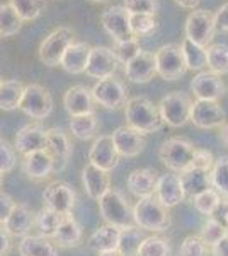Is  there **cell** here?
I'll return each instance as SVG.
<instances>
[{"label": "cell", "instance_id": "1", "mask_svg": "<svg viewBox=\"0 0 228 256\" xmlns=\"http://www.w3.org/2000/svg\"><path fill=\"white\" fill-rule=\"evenodd\" d=\"M124 118L130 128H133L138 134L147 135L159 132L164 122L160 118L159 108L143 96H136L126 101L124 104Z\"/></svg>", "mask_w": 228, "mask_h": 256}, {"label": "cell", "instance_id": "2", "mask_svg": "<svg viewBox=\"0 0 228 256\" xmlns=\"http://www.w3.org/2000/svg\"><path fill=\"white\" fill-rule=\"evenodd\" d=\"M131 216L138 229L150 230V232H164L172 224L169 208H165L153 195L138 198Z\"/></svg>", "mask_w": 228, "mask_h": 256}, {"label": "cell", "instance_id": "3", "mask_svg": "<svg viewBox=\"0 0 228 256\" xmlns=\"http://www.w3.org/2000/svg\"><path fill=\"white\" fill-rule=\"evenodd\" d=\"M196 146L191 140L182 137L167 138L159 148V159L165 164L172 172L181 174L186 169L191 168L196 154Z\"/></svg>", "mask_w": 228, "mask_h": 256}, {"label": "cell", "instance_id": "4", "mask_svg": "<svg viewBox=\"0 0 228 256\" xmlns=\"http://www.w3.org/2000/svg\"><path fill=\"white\" fill-rule=\"evenodd\" d=\"M101 216L106 220V224L114 226L118 229H124V227L133 226V216H131V208L124 196L118 190L109 188L107 192L97 200Z\"/></svg>", "mask_w": 228, "mask_h": 256}, {"label": "cell", "instance_id": "5", "mask_svg": "<svg viewBox=\"0 0 228 256\" xmlns=\"http://www.w3.org/2000/svg\"><path fill=\"white\" fill-rule=\"evenodd\" d=\"M215 14L206 9H194L186 19V38L201 48H208L215 38Z\"/></svg>", "mask_w": 228, "mask_h": 256}, {"label": "cell", "instance_id": "6", "mask_svg": "<svg viewBox=\"0 0 228 256\" xmlns=\"http://www.w3.org/2000/svg\"><path fill=\"white\" fill-rule=\"evenodd\" d=\"M155 58L157 74L165 80H177L186 74V62L182 56V50L179 44L169 43L164 44L153 53Z\"/></svg>", "mask_w": 228, "mask_h": 256}, {"label": "cell", "instance_id": "7", "mask_svg": "<svg viewBox=\"0 0 228 256\" xmlns=\"http://www.w3.org/2000/svg\"><path fill=\"white\" fill-rule=\"evenodd\" d=\"M19 110L32 120H44L53 111V98L39 84H29L22 90Z\"/></svg>", "mask_w": 228, "mask_h": 256}, {"label": "cell", "instance_id": "8", "mask_svg": "<svg viewBox=\"0 0 228 256\" xmlns=\"http://www.w3.org/2000/svg\"><path fill=\"white\" fill-rule=\"evenodd\" d=\"M191 99L188 94L176 90L167 96L162 98L160 104L157 106L160 113V118L164 123H167L169 126L179 128L184 126L189 122V113H191Z\"/></svg>", "mask_w": 228, "mask_h": 256}, {"label": "cell", "instance_id": "9", "mask_svg": "<svg viewBox=\"0 0 228 256\" xmlns=\"http://www.w3.org/2000/svg\"><path fill=\"white\" fill-rule=\"evenodd\" d=\"M73 43V32L68 28H58L41 41L39 44V60L46 67H56L67 48Z\"/></svg>", "mask_w": 228, "mask_h": 256}, {"label": "cell", "instance_id": "10", "mask_svg": "<svg viewBox=\"0 0 228 256\" xmlns=\"http://www.w3.org/2000/svg\"><path fill=\"white\" fill-rule=\"evenodd\" d=\"M92 99L95 102H99L101 106H104L107 110H119L126 104L128 98V89L119 79L114 77H107V79H99L94 84L92 90Z\"/></svg>", "mask_w": 228, "mask_h": 256}, {"label": "cell", "instance_id": "11", "mask_svg": "<svg viewBox=\"0 0 228 256\" xmlns=\"http://www.w3.org/2000/svg\"><path fill=\"white\" fill-rule=\"evenodd\" d=\"M43 202L44 208L53 210V212L60 214V216L72 214L73 207H75V192L68 183L55 181V183H49L44 188Z\"/></svg>", "mask_w": 228, "mask_h": 256}, {"label": "cell", "instance_id": "12", "mask_svg": "<svg viewBox=\"0 0 228 256\" xmlns=\"http://www.w3.org/2000/svg\"><path fill=\"white\" fill-rule=\"evenodd\" d=\"M189 120L194 126L198 128H218L225 123V111L218 104V101H205V99H196L191 102Z\"/></svg>", "mask_w": 228, "mask_h": 256}, {"label": "cell", "instance_id": "13", "mask_svg": "<svg viewBox=\"0 0 228 256\" xmlns=\"http://www.w3.org/2000/svg\"><path fill=\"white\" fill-rule=\"evenodd\" d=\"M118 60L111 48L106 46H94L90 48L89 60L85 65V74L94 79H107L113 77L118 70Z\"/></svg>", "mask_w": 228, "mask_h": 256}, {"label": "cell", "instance_id": "14", "mask_svg": "<svg viewBox=\"0 0 228 256\" xmlns=\"http://www.w3.org/2000/svg\"><path fill=\"white\" fill-rule=\"evenodd\" d=\"M102 28L114 41H124L133 38L130 31V12L123 6H113L101 16Z\"/></svg>", "mask_w": 228, "mask_h": 256}, {"label": "cell", "instance_id": "15", "mask_svg": "<svg viewBox=\"0 0 228 256\" xmlns=\"http://www.w3.org/2000/svg\"><path fill=\"white\" fill-rule=\"evenodd\" d=\"M90 164L106 172H111L119 164V154L116 150L111 135H101L94 140L92 147L89 150Z\"/></svg>", "mask_w": 228, "mask_h": 256}, {"label": "cell", "instance_id": "16", "mask_svg": "<svg viewBox=\"0 0 228 256\" xmlns=\"http://www.w3.org/2000/svg\"><path fill=\"white\" fill-rule=\"evenodd\" d=\"M153 196H155L165 208H172V207H176V205H179L186 198L179 174H176V172H167V174L159 176Z\"/></svg>", "mask_w": 228, "mask_h": 256}, {"label": "cell", "instance_id": "17", "mask_svg": "<svg viewBox=\"0 0 228 256\" xmlns=\"http://www.w3.org/2000/svg\"><path fill=\"white\" fill-rule=\"evenodd\" d=\"M113 138V144L118 150L119 158H136L138 154H142L145 146H147V140H145V135L138 134L136 130L130 126H119L116 128L111 135Z\"/></svg>", "mask_w": 228, "mask_h": 256}, {"label": "cell", "instance_id": "18", "mask_svg": "<svg viewBox=\"0 0 228 256\" xmlns=\"http://www.w3.org/2000/svg\"><path fill=\"white\" fill-rule=\"evenodd\" d=\"M124 76L133 84H147L157 76L155 58L150 52H140L130 64L124 65Z\"/></svg>", "mask_w": 228, "mask_h": 256}, {"label": "cell", "instance_id": "19", "mask_svg": "<svg viewBox=\"0 0 228 256\" xmlns=\"http://www.w3.org/2000/svg\"><path fill=\"white\" fill-rule=\"evenodd\" d=\"M191 90L198 99L218 101L225 94V84L220 79V76H215L211 72H200L191 80Z\"/></svg>", "mask_w": 228, "mask_h": 256}, {"label": "cell", "instance_id": "20", "mask_svg": "<svg viewBox=\"0 0 228 256\" xmlns=\"http://www.w3.org/2000/svg\"><path fill=\"white\" fill-rule=\"evenodd\" d=\"M63 106L70 116H82V114L94 113V99L90 90L85 86H72L63 96Z\"/></svg>", "mask_w": 228, "mask_h": 256}, {"label": "cell", "instance_id": "21", "mask_svg": "<svg viewBox=\"0 0 228 256\" xmlns=\"http://www.w3.org/2000/svg\"><path fill=\"white\" fill-rule=\"evenodd\" d=\"M44 150L55 160V171H56L58 160L63 164L67 162L73 150V146L70 142L68 135L61 128H49V130L44 132Z\"/></svg>", "mask_w": 228, "mask_h": 256}, {"label": "cell", "instance_id": "22", "mask_svg": "<svg viewBox=\"0 0 228 256\" xmlns=\"http://www.w3.org/2000/svg\"><path fill=\"white\" fill-rule=\"evenodd\" d=\"M22 171L31 180H44L55 171V160L44 148H41L24 156Z\"/></svg>", "mask_w": 228, "mask_h": 256}, {"label": "cell", "instance_id": "23", "mask_svg": "<svg viewBox=\"0 0 228 256\" xmlns=\"http://www.w3.org/2000/svg\"><path fill=\"white\" fill-rule=\"evenodd\" d=\"M44 132L46 130L39 123H31V125L22 126L15 135L14 148L24 156L41 150V148H44Z\"/></svg>", "mask_w": 228, "mask_h": 256}, {"label": "cell", "instance_id": "24", "mask_svg": "<svg viewBox=\"0 0 228 256\" xmlns=\"http://www.w3.org/2000/svg\"><path fill=\"white\" fill-rule=\"evenodd\" d=\"M82 183H84L85 193L89 195V198L99 200L111 188V178L109 172L102 171V169L89 162L82 171Z\"/></svg>", "mask_w": 228, "mask_h": 256}, {"label": "cell", "instance_id": "25", "mask_svg": "<svg viewBox=\"0 0 228 256\" xmlns=\"http://www.w3.org/2000/svg\"><path fill=\"white\" fill-rule=\"evenodd\" d=\"M157 180H159V172L155 169L143 168V169H135L128 176V190L136 196V198H145L152 196L155 193Z\"/></svg>", "mask_w": 228, "mask_h": 256}, {"label": "cell", "instance_id": "26", "mask_svg": "<svg viewBox=\"0 0 228 256\" xmlns=\"http://www.w3.org/2000/svg\"><path fill=\"white\" fill-rule=\"evenodd\" d=\"M36 222L34 214L31 208L22 204H15L12 212L9 214L7 220L3 222V229L10 234V236H26L29 230L32 229Z\"/></svg>", "mask_w": 228, "mask_h": 256}, {"label": "cell", "instance_id": "27", "mask_svg": "<svg viewBox=\"0 0 228 256\" xmlns=\"http://www.w3.org/2000/svg\"><path fill=\"white\" fill-rule=\"evenodd\" d=\"M82 227L80 224L72 217V214H65L61 217V222L58 226L55 236H53V241H55L56 246L60 248H77L80 246L82 242Z\"/></svg>", "mask_w": 228, "mask_h": 256}, {"label": "cell", "instance_id": "28", "mask_svg": "<svg viewBox=\"0 0 228 256\" xmlns=\"http://www.w3.org/2000/svg\"><path fill=\"white\" fill-rule=\"evenodd\" d=\"M89 53H90L89 44L82 43V41H77V43L73 41L67 48V52L63 53V56H61L60 65L63 67L65 72H68V74H82V72H85Z\"/></svg>", "mask_w": 228, "mask_h": 256}, {"label": "cell", "instance_id": "29", "mask_svg": "<svg viewBox=\"0 0 228 256\" xmlns=\"http://www.w3.org/2000/svg\"><path fill=\"white\" fill-rule=\"evenodd\" d=\"M179 178L182 190H184V195L189 198H194L196 195H200L201 192L210 188V172L203 171V169L189 168L184 172H181Z\"/></svg>", "mask_w": 228, "mask_h": 256}, {"label": "cell", "instance_id": "30", "mask_svg": "<svg viewBox=\"0 0 228 256\" xmlns=\"http://www.w3.org/2000/svg\"><path fill=\"white\" fill-rule=\"evenodd\" d=\"M119 232H121V229L106 224V226L99 227L97 230H94L92 236L89 238V244L92 250L97 251V253L118 250Z\"/></svg>", "mask_w": 228, "mask_h": 256}, {"label": "cell", "instance_id": "31", "mask_svg": "<svg viewBox=\"0 0 228 256\" xmlns=\"http://www.w3.org/2000/svg\"><path fill=\"white\" fill-rule=\"evenodd\" d=\"M20 256H58L56 246L41 236H24L19 242Z\"/></svg>", "mask_w": 228, "mask_h": 256}, {"label": "cell", "instance_id": "32", "mask_svg": "<svg viewBox=\"0 0 228 256\" xmlns=\"http://www.w3.org/2000/svg\"><path fill=\"white\" fill-rule=\"evenodd\" d=\"M206 67L215 76L228 74V44L215 43L206 48Z\"/></svg>", "mask_w": 228, "mask_h": 256}, {"label": "cell", "instance_id": "33", "mask_svg": "<svg viewBox=\"0 0 228 256\" xmlns=\"http://www.w3.org/2000/svg\"><path fill=\"white\" fill-rule=\"evenodd\" d=\"M24 86L19 80H0V110L14 111L19 108Z\"/></svg>", "mask_w": 228, "mask_h": 256}, {"label": "cell", "instance_id": "34", "mask_svg": "<svg viewBox=\"0 0 228 256\" xmlns=\"http://www.w3.org/2000/svg\"><path fill=\"white\" fill-rule=\"evenodd\" d=\"M210 184L220 196L228 200V156H220L210 171Z\"/></svg>", "mask_w": 228, "mask_h": 256}, {"label": "cell", "instance_id": "35", "mask_svg": "<svg viewBox=\"0 0 228 256\" xmlns=\"http://www.w3.org/2000/svg\"><path fill=\"white\" fill-rule=\"evenodd\" d=\"M99 130V122L94 113L82 114V116H72L70 120V132L78 140H89L95 137Z\"/></svg>", "mask_w": 228, "mask_h": 256}, {"label": "cell", "instance_id": "36", "mask_svg": "<svg viewBox=\"0 0 228 256\" xmlns=\"http://www.w3.org/2000/svg\"><path fill=\"white\" fill-rule=\"evenodd\" d=\"M143 234L142 230L136 226L124 227L119 232V241H118V251L123 256H136L138 253V248L143 241Z\"/></svg>", "mask_w": 228, "mask_h": 256}, {"label": "cell", "instance_id": "37", "mask_svg": "<svg viewBox=\"0 0 228 256\" xmlns=\"http://www.w3.org/2000/svg\"><path fill=\"white\" fill-rule=\"evenodd\" d=\"M181 50L188 70H203L206 67V48L198 46L193 41L184 38L181 44Z\"/></svg>", "mask_w": 228, "mask_h": 256}, {"label": "cell", "instance_id": "38", "mask_svg": "<svg viewBox=\"0 0 228 256\" xmlns=\"http://www.w3.org/2000/svg\"><path fill=\"white\" fill-rule=\"evenodd\" d=\"M22 28V19L17 16L9 4H0V36L10 38L17 34Z\"/></svg>", "mask_w": 228, "mask_h": 256}, {"label": "cell", "instance_id": "39", "mask_svg": "<svg viewBox=\"0 0 228 256\" xmlns=\"http://www.w3.org/2000/svg\"><path fill=\"white\" fill-rule=\"evenodd\" d=\"M9 6L17 12L22 20H34L43 14L46 2L44 0H10Z\"/></svg>", "mask_w": 228, "mask_h": 256}, {"label": "cell", "instance_id": "40", "mask_svg": "<svg viewBox=\"0 0 228 256\" xmlns=\"http://www.w3.org/2000/svg\"><path fill=\"white\" fill-rule=\"evenodd\" d=\"M136 256H171V244L167 239L160 236L145 238Z\"/></svg>", "mask_w": 228, "mask_h": 256}, {"label": "cell", "instance_id": "41", "mask_svg": "<svg viewBox=\"0 0 228 256\" xmlns=\"http://www.w3.org/2000/svg\"><path fill=\"white\" fill-rule=\"evenodd\" d=\"M140 52H142V46H140L138 38H135V36L124 41H114L113 53H114L116 60H118V64H121V65L130 64Z\"/></svg>", "mask_w": 228, "mask_h": 256}, {"label": "cell", "instance_id": "42", "mask_svg": "<svg viewBox=\"0 0 228 256\" xmlns=\"http://www.w3.org/2000/svg\"><path fill=\"white\" fill-rule=\"evenodd\" d=\"M61 217L60 214L53 212L49 208H43L41 212L36 216V224L39 227V232H41V238H51L55 236L58 226L61 222Z\"/></svg>", "mask_w": 228, "mask_h": 256}, {"label": "cell", "instance_id": "43", "mask_svg": "<svg viewBox=\"0 0 228 256\" xmlns=\"http://www.w3.org/2000/svg\"><path fill=\"white\" fill-rule=\"evenodd\" d=\"M227 234H228V229L225 227V224L217 220V218L210 217L201 227L200 238L203 239V242H205L206 246H213V244H217L222 238H225Z\"/></svg>", "mask_w": 228, "mask_h": 256}, {"label": "cell", "instance_id": "44", "mask_svg": "<svg viewBox=\"0 0 228 256\" xmlns=\"http://www.w3.org/2000/svg\"><path fill=\"white\" fill-rule=\"evenodd\" d=\"M157 20L155 16L148 14H130V31L135 38H143L155 31Z\"/></svg>", "mask_w": 228, "mask_h": 256}, {"label": "cell", "instance_id": "45", "mask_svg": "<svg viewBox=\"0 0 228 256\" xmlns=\"http://www.w3.org/2000/svg\"><path fill=\"white\" fill-rule=\"evenodd\" d=\"M193 200H194V207H196L198 212H201L203 216L211 217L215 214V210H217L222 196H220L213 188H208V190H205V192H201L200 195L194 196Z\"/></svg>", "mask_w": 228, "mask_h": 256}, {"label": "cell", "instance_id": "46", "mask_svg": "<svg viewBox=\"0 0 228 256\" xmlns=\"http://www.w3.org/2000/svg\"><path fill=\"white\" fill-rule=\"evenodd\" d=\"M17 158H15V148L10 146L7 140L0 138V172L7 174V172L14 171Z\"/></svg>", "mask_w": 228, "mask_h": 256}, {"label": "cell", "instance_id": "47", "mask_svg": "<svg viewBox=\"0 0 228 256\" xmlns=\"http://www.w3.org/2000/svg\"><path fill=\"white\" fill-rule=\"evenodd\" d=\"M181 256H208V246L200 236H188L181 244Z\"/></svg>", "mask_w": 228, "mask_h": 256}, {"label": "cell", "instance_id": "48", "mask_svg": "<svg viewBox=\"0 0 228 256\" xmlns=\"http://www.w3.org/2000/svg\"><path fill=\"white\" fill-rule=\"evenodd\" d=\"M124 9L130 14L155 16L159 10V0H124Z\"/></svg>", "mask_w": 228, "mask_h": 256}, {"label": "cell", "instance_id": "49", "mask_svg": "<svg viewBox=\"0 0 228 256\" xmlns=\"http://www.w3.org/2000/svg\"><path fill=\"white\" fill-rule=\"evenodd\" d=\"M213 154L206 148H196V154H194V159H193V164L191 168H196V169H203V171H211L213 168Z\"/></svg>", "mask_w": 228, "mask_h": 256}, {"label": "cell", "instance_id": "50", "mask_svg": "<svg viewBox=\"0 0 228 256\" xmlns=\"http://www.w3.org/2000/svg\"><path fill=\"white\" fill-rule=\"evenodd\" d=\"M14 205H15V202L12 200V196L9 193L0 192V224H3V222L7 220V217H9V214L12 212Z\"/></svg>", "mask_w": 228, "mask_h": 256}, {"label": "cell", "instance_id": "51", "mask_svg": "<svg viewBox=\"0 0 228 256\" xmlns=\"http://www.w3.org/2000/svg\"><path fill=\"white\" fill-rule=\"evenodd\" d=\"M215 24L222 28L223 31H228V2L223 4L220 9L215 12Z\"/></svg>", "mask_w": 228, "mask_h": 256}, {"label": "cell", "instance_id": "52", "mask_svg": "<svg viewBox=\"0 0 228 256\" xmlns=\"http://www.w3.org/2000/svg\"><path fill=\"white\" fill-rule=\"evenodd\" d=\"M10 234L7 232L3 227H0V256H7L10 253L12 241H10Z\"/></svg>", "mask_w": 228, "mask_h": 256}, {"label": "cell", "instance_id": "53", "mask_svg": "<svg viewBox=\"0 0 228 256\" xmlns=\"http://www.w3.org/2000/svg\"><path fill=\"white\" fill-rule=\"evenodd\" d=\"M211 253L213 256H228V234L220 239L217 244L211 246Z\"/></svg>", "mask_w": 228, "mask_h": 256}, {"label": "cell", "instance_id": "54", "mask_svg": "<svg viewBox=\"0 0 228 256\" xmlns=\"http://www.w3.org/2000/svg\"><path fill=\"white\" fill-rule=\"evenodd\" d=\"M227 216H228V200L225 198V200H220L218 207H217V210H215V214H213L211 217L217 218V220L222 222Z\"/></svg>", "mask_w": 228, "mask_h": 256}, {"label": "cell", "instance_id": "55", "mask_svg": "<svg viewBox=\"0 0 228 256\" xmlns=\"http://www.w3.org/2000/svg\"><path fill=\"white\" fill-rule=\"evenodd\" d=\"M218 128H220V132H218L220 142H222L225 147H228V122H225L223 125H220Z\"/></svg>", "mask_w": 228, "mask_h": 256}, {"label": "cell", "instance_id": "56", "mask_svg": "<svg viewBox=\"0 0 228 256\" xmlns=\"http://www.w3.org/2000/svg\"><path fill=\"white\" fill-rule=\"evenodd\" d=\"M200 2L201 0H176V4L179 7H182V9H191V10H194L198 6H200Z\"/></svg>", "mask_w": 228, "mask_h": 256}, {"label": "cell", "instance_id": "57", "mask_svg": "<svg viewBox=\"0 0 228 256\" xmlns=\"http://www.w3.org/2000/svg\"><path fill=\"white\" fill-rule=\"evenodd\" d=\"M99 256H123V254L118 250H113V251H102V253H99Z\"/></svg>", "mask_w": 228, "mask_h": 256}, {"label": "cell", "instance_id": "58", "mask_svg": "<svg viewBox=\"0 0 228 256\" xmlns=\"http://www.w3.org/2000/svg\"><path fill=\"white\" fill-rule=\"evenodd\" d=\"M222 222H223V224H225V227H227V229H228V216H227L225 218H223Z\"/></svg>", "mask_w": 228, "mask_h": 256}, {"label": "cell", "instance_id": "59", "mask_svg": "<svg viewBox=\"0 0 228 256\" xmlns=\"http://www.w3.org/2000/svg\"><path fill=\"white\" fill-rule=\"evenodd\" d=\"M2 184H3V174L0 172V188H2Z\"/></svg>", "mask_w": 228, "mask_h": 256}, {"label": "cell", "instance_id": "60", "mask_svg": "<svg viewBox=\"0 0 228 256\" xmlns=\"http://www.w3.org/2000/svg\"><path fill=\"white\" fill-rule=\"evenodd\" d=\"M90 2H106V0H90Z\"/></svg>", "mask_w": 228, "mask_h": 256}]
</instances>
